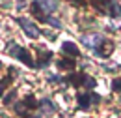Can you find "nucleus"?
Returning a JSON list of instances; mask_svg holds the SVG:
<instances>
[{"label": "nucleus", "mask_w": 121, "mask_h": 118, "mask_svg": "<svg viewBox=\"0 0 121 118\" xmlns=\"http://www.w3.org/2000/svg\"><path fill=\"white\" fill-rule=\"evenodd\" d=\"M9 53L13 54V56H17V58L21 60V62H24L26 66H35V62L32 60V56H30V53L26 51V49H22V47H19L17 43H11L9 45Z\"/></svg>", "instance_id": "f257e3e1"}, {"label": "nucleus", "mask_w": 121, "mask_h": 118, "mask_svg": "<svg viewBox=\"0 0 121 118\" xmlns=\"http://www.w3.org/2000/svg\"><path fill=\"white\" fill-rule=\"evenodd\" d=\"M17 23H19V25L22 26V32H24V34H26L28 38H32V39H37V38L41 36V32H39V28H37V26H35V25L32 23L30 19H24V17H19V19H17Z\"/></svg>", "instance_id": "f03ea898"}, {"label": "nucleus", "mask_w": 121, "mask_h": 118, "mask_svg": "<svg viewBox=\"0 0 121 118\" xmlns=\"http://www.w3.org/2000/svg\"><path fill=\"white\" fill-rule=\"evenodd\" d=\"M82 41L88 45V47H91V49L95 51L99 45L104 41V38H103V36H99V34H91V36H84V38H82Z\"/></svg>", "instance_id": "7ed1b4c3"}, {"label": "nucleus", "mask_w": 121, "mask_h": 118, "mask_svg": "<svg viewBox=\"0 0 121 118\" xmlns=\"http://www.w3.org/2000/svg\"><path fill=\"white\" fill-rule=\"evenodd\" d=\"M61 53L69 54V56H80V49L76 47V43L73 41H63L61 43Z\"/></svg>", "instance_id": "20e7f679"}, {"label": "nucleus", "mask_w": 121, "mask_h": 118, "mask_svg": "<svg viewBox=\"0 0 121 118\" xmlns=\"http://www.w3.org/2000/svg\"><path fill=\"white\" fill-rule=\"evenodd\" d=\"M39 109H41V114H47V116H50V114L56 113V107L52 105L50 99H43V101L39 103Z\"/></svg>", "instance_id": "39448f33"}, {"label": "nucleus", "mask_w": 121, "mask_h": 118, "mask_svg": "<svg viewBox=\"0 0 121 118\" xmlns=\"http://www.w3.org/2000/svg\"><path fill=\"white\" fill-rule=\"evenodd\" d=\"M43 11H54L58 8V0H35Z\"/></svg>", "instance_id": "423d86ee"}, {"label": "nucleus", "mask_w": 121, "mask_h": 118, "mask_svg": "<svg viewBox=\"0 0 121 118\" xmlns=\"http://www.w3.org/2000/svg\"><path fill=\"white\" fill-rule=\"evenodd\" d=\"M91 103V94H80L78 96V105L82 107V109H88Z\"/></svg>", "instance_id": "0eeeda50"}, {"label": "nucleus", "mask_w": 121, "mask_h": 118, "mask_svg": "<svg viewBox=\"0 0 121 118\" xmlns=\"http://www.w3.org/2000/svg\"><path fill=\"white\" fill-rule=\"evenodd\" d=\"M58 66H60V69H73L75 68V60H63L61 58L58 62Z\"/></svg>", "instance_id": "6e6552de"}, {"label": "nucleus", "mask_w": 121, "mask_h": 118, "mask_svg": "<svg viewBox=\"0 0 121 118\" xmlns=\"http://www.w3.org/2000/svg\"><path fill=\"white\" fill-rule=\"evenodd\" d=\"M69 81H71V83H73V84H75V86H80V84H82V83H84V81H86V75H84V73H78V75H73V77H71V79H69Z\"/></svg>", "instance_id": "1a4fd4ad"}, {"label": "nucleus", "mask_w": 121, "mask_h": 118, "mask_svg": "<svg viewBox=\"0 0 121 118\" xmlns=\"http://www.w3.org/2000/svg\"><path fill=\"white\" fill-rule=\"evenodd\" d=\"M24 105H26L28 109H34V107H37L39 103H35V98H34V96H28V98L24 99Z\"/></svg>", "instance_id": "9d476101"}, {"label": "nucleus", "mask_w": 121, "mask_h": 118, "mask_svg": "<svg viewBox=\"0 0 121 118\" xmlns=\"http://www.w3.org/2000/svg\"><path fill=\"white\" fill-rule=\"evenodd\" d=\"M45 23H48V25H52L54 28H61V23L58 21V19H54V17H48V15H47V21H45Z\"/></svg>", "instance_id": "9b49d317"}, {"label": "nucleus", "mask_w": 121, "mask_h": 118, "mask_svg": "<svg viewBox=\"0 0 121 118\" xmlns=\"http://www.w3.org/2000/svg\"><path fill=\"white\" fill-rule=\"evenodd\" d=\"M112 88H114V92H117V94H121V79H119V77L112 81Z\"/></svg>", "instance_id": "f8f14e48"}, {"label": "nucleus", "mask_w": 121, "mask_h": 118, "mask_svg": "<svg viewBox=\"0 0 121 118\" xmlns=\"http://www.w3.org/2000/svg\"><path fill=\"white\" fill-rule=\"evenodd\" d=\"M15 96H17V92H15V90H11V92H9V94H8L6 98H4V103H6V105H9L11 101H13V99H15Z\"/></svg>", "instance_id": "ddd939ff"}, {"label": "nucleus", "mask_w": 121, "mask_h": 118, "mask_svg": "<svg viewBox=\"0 0 121 118\" xmlns=\"http://www.w3.org/2000/svg\"><path fill=\"white\" fill-rule=\"evenodd\" d=\"M15 109H17V113H21V114H24L28 107L24 105V101H21V103H17V107H15Z\"/></svg>", "instance_id": "4468645a"}, {"label": "nucleus", "mask_w": 121, "mask_h": 118, "mask_svg": "<svg viewBox=\"0 0 121 118\" xmlns=\"http://www.w3.org/2000/svg\"><path fill=\"white\" fill-rule=\"evenodd\" d=\"M84 84H86L88 88H95V81H93V79H90L88 75H86V81H84Z\"/></svg>", "instance_id": "2eb2a0df"}, {"label": "nucleus", "mask_w": 121, "mask_h": 118, "mask_svg": "<svg viewBox=\"0 0 121 118\" xmlns=\"http://www.w3.org/2000/svg\"><path fill=\"white\" fill-rule=\"evenodd\" d=\"M71 2H78V4H80V0H71Z\"/></svg>", "instance_id": "dca6fc26"}, {"label": "nucleus", "mask_w": 121, "mask_h": 118, "mask_svg": "<svg viewBox=\"0 0 121 118\" xmlns=\"http://www.w3.org/2000/svg\"><path fill=\"white\" fill-rule=\"evenodd\" d=\"M19 2H26V0H19Z\"/></svg>", "instance_id": "f3484780"}]
</instances>
